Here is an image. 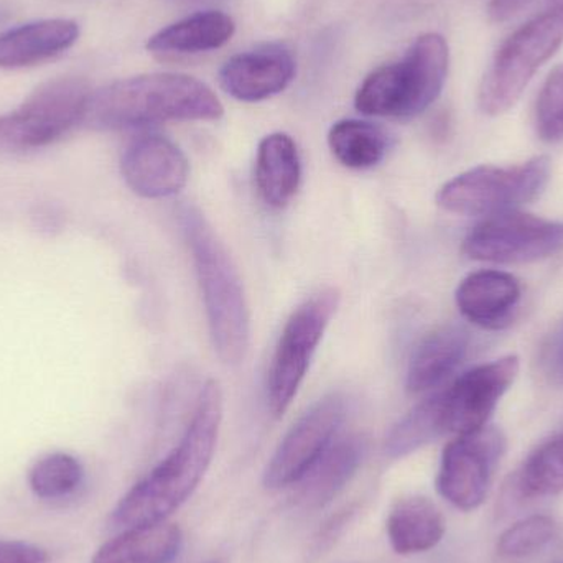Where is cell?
Wrapping results in <instances>:
<instances>
[{
	"mask_svg": "<svg viewBox=\"0 0 563 563\" xmlns=\"http://www.w3.org/2000/svg\"><path fill=\"white\" fill-rule=\"evenodd\" d=\"M449 43L426 33L400 62L374 69L357 89L354 106L373 118L412 119L439 98L449 75Z\"/></svg>",
	"mask_w": 563,
	"mask_h": 563,
	"instance_id": "4",
	"label": "cell"
},
{
	"mask_svg": "<svg viewBox=\"0 0 563 563\" xmlns=\"http://www.w3.org/2000/svg\"><path fill=\"white\" fill-rule=\"evenodd\" d=\"M521 295V284L511 274L479 271L463 279L455 300L466 320L486 330H501L515 318Z\"/></svg>",
	"mask_w": 563,
	"mask_h": 563,
	"instance_id": "15",
	"label": "cell"
},
{
	"mask_svg": "<svg viewBox=\"0 0 563 563\" xmlns=\"http://www.w3.org/2000/svg\"><path fill=\"white\" fill-rule=\"evenodd\" d=\"M233 19L218 10L198 12L172 23L148 38L147 49L155 55H194L221 48L233 38Z\"/></svg>",
	"mask_w": 563,
	"mask_h": 563,
	"instance_id": "22",
	"label": "cell"
},
{
	"mask_svg": "<svg viewBox=\"0 0 563 563\" xmlns=\"http://www.w3.org/2000/svg\"><path fill=\"white\" fill-rule=\"evenodd\" d=\"M390 548L399 555L432 551L445 536V518L435 503L426 496L410 495L397 499L386 522Z\"/></svg>",
	"mask_w": 563,
	"mask_h": 563,
	"instance_id": "19",
	"label": "cell"
},
{
	"mask_svg": "<svg viewBox=\"0 0 563 563\" xmlns=\"http://www.w3.org/2000/svg\"><path fill=\"white\" fill-rule=\"evenodd\" d=\"M549 178L551 161L544 155L511 167L479 165L446 181L437 194V203L449 213L492 218L534 201Z\"/></svg>",
	"mask_w": 563,
	"mask_h": 563,
	"instance_id": "6",
	"label": "cell"
},
{
	"mask_svg": "<svg viewBox=\"0 0 563 563\" xmlns=\"http://www.w3.org/2000/svg\"><path fill=\"white\" fill-rule=\"evenodd\" d=\"M366 442L363 437H338L324 450L323 455L311 466L310 472L300 479L298 503L303 508L320 509L336 498L338 493L346 488L361 463H363Z\"/></svg>",
	"mask_w": 563,
	"mask_h": 563,
	"instance_id": "18",
	"label": "cell"
},
{
	"mask_svg": "<svg viewBox=\"0 0 563 563\" xmlns=\"http://www.w3.org/2000/svg\"><path fill=\"white\" fill-rule=\"evenodd\" d=\"M346 417V399L333 393L314 402L282 439L264 472V485L282 489L298 485L336 439Z\"/></svg>",
	"mask_w": 563,
	"mask_h": 563,
	"instance_id": "11",
	"label": "cell"
},
{
	"mask_svg": "<svg viewBox=\"0 0 563 563\" xmlns=\"http://www.w3.org/2000/svg\"><path fill=\"white\" fill-rule=\"evenodd\" d=\"M562 45L563 2L526 23L499 48L479 86V109L486 115L508 112Z\"/></svg>",
	"mask_w": 563,
	"mask_h": 563,
	"instance_id": "5",
	"label": "cell"
},
{
	"mask_svg": "<svg viewBox=\"0 0 563 563\" xmlns=\"http://www.w3.org/2000/svg\"><path fill=\"white\" fill-rule=\"evenodd\" d=\"M79 38V25L69 19H43L0 33V68L40 65L68 52Z\"/></svg>",
	"mask_w": 563,
	"mask_h": 563,
	"instance_id": "16",
	"label": "cell"
},
{
	"mask_svg": "<svg viewBox=\"0 0 563 563\" xmlns=\"http://www.w3.org/2000/svg\"><path fill=\"white\" fill-rule=\"evenodd\" d=\"M331 154L344 167L366 170L386 157L389 135L373 122L343 119L328 132Z\"/></svg>",
	"mask_w": 563,
	"mask_h": 563,
	"instance_id": "23",
	"label": "cell"
},
{
	"mask_svg": "<svg viewBox=\"0 0 563 563\" xmlns=\"http://www.w3.org/2000/svg\"><path fill=\"white\" fill-rule=\"evenodd\" d=\"M294 55L280 45L261 46L224 63L220 82L238 101L257 102L284 91L295 78Z\"/></svg>",
	"mask_w": 563,
	"mask_h": 563,
	"instance_id": "14",
	"label": "cell"
},
{
	"mask_svg": "<svg viewBox=\"0 0 563 563\" xmlns=\"http://www.w3.org/2000/svg\"><path fill=\"white\" fill-rule=\"evenodd\" d=\"M443 423L442 396L433 394L429 399L422 400L404 416L390 430L386 439L387 455L390 459H402L429 445L439 437L445 435Z\"/></svg>",
	"mask_w": 563,
	"mask_h": 563,
	"instance_id": "24",
	"label": "cell"
},
{
	"mask_svg": "<svg viewBox=\"0 0 563 563\" xmlns=\"http://www.w3.org/2000/svg\"><path fill=\"white\" fill-rule=\"evenodd\" d=\"M85 482V468L76 456L55 452L33 463L29 486L43 501H62L78 493Z\"/></svg>",
	"mask_w": 563,
	"mask_h": 563,
	"instance_id": "25",
	"label": "cell"
},
{
	"mask_svg": "<svg viewBox=\"0 0 563 563\" xmlns=\"http://www.w3.org/2000/svg\"><path fill=\"white\" fill-rule=\"evenodd\" d=\"M531 3L532 0H492L488 5L489 19L496 23L508 22Z\"/></svg>",
	"mask_w": 563,
	"mask_h": 563,
	"instance_id": "30",
	"label": "cell"
},
{
	"mask_svg": "<svg viewBox=\"0 0 563 563\" xmlns=\"http://www.w3.org/2000/svg\"><path fill=\"white\" fill-rule=\"evenodd\" d=\"M468 350V331L459 324H443L430 331L410 357L407 390L423 394L435 389L462 366Z\"/></svg>",
	"mask_w": 563,
	"mask_h": 563,
	"instance_id": "17",
	"label": "cell"
},
{
	"mask_svg": "<svg viewBox=\"0 0 563 563\" xmlns=\"http://www.w3.org/2000/svg\"><path fill=\"white\" fill-rule=\"evenodd\" d=\"M536 131L549 144L563 141V65L552 69L539 92Z\"/></svg>",
	"mask_w": 563,
	"mask_h": 563,
	"instance_id": "28",
	"label": "cell"
},
{
	"mask_svg": "<svg viewBox=\"0 0 563 563\" xmlns=\"http://www.w3.org/2000/svg\"><path fill=\"white\" fill-rule=\"evenodd\" d=\"M223 420V390L208 380L201 390L194 419L180 443L129 489L112 511L115 528L168 521L185 505L210 468Z\"/></svg>",
	"mask_w": 563,
	"mask_h": 563,
	"instance_id": "1",
	"label": "cell"
},
{
	"mask_svg": "<svg viewBox=\"0 0 563 563\" xmlns=\"http://www.w3.org/2000/svg\"><path fill=\"white\" fill-rule=\"evenodd\" d=\"M223 114L220 99L200 79L152 73L119 79L92 91L82 124L101 131H124L172 121H217Z\"/></svg>",
	"mask_w": 563,
	"mask_h": 563,
	"instance_id": "2",
	"label": "cell"
},
{
	"mask_svg": "<svg viewBox=\"0 0 563 563\" xmlns=\"http://www.w3.org/2000/svg\"><path fill=\"white\" fill-rule=\"evenodd\" d=\"M88 82L58 78L45 82L20 108L0 115V155L36 151L85 122Z\"/></svg>",
	"mask_w": 563,
	"mask_h": 563,
	"instance_id": "7",
	"label": "cell"
},
{
	"mask_svg": "<svg viewBox=\"0 0 563 563\" xmlns=\"http://www.w3.org/2000/svg\"><path fill=\"white\" fill-rule=\"evenodd\" d=\"M121 174L135 195L158 200L184 190L190 164L180 147L167 137L142 135L125 148Z\"/></svg>",
	"mask_w": 563,
	"mask_h": 563,
	"instance_id": "13",
	"label": "cell"
},
{
	"mask_svg": "<svg viewBox=\"0 0 563 563\" xmlns=\"http://www.w3.org/2000/svg\"><path fill=\"white\" fill-rule=\"evenodd\" d=\"M49 555L40 545L0 539V563H48Z\"/></svg>",
	"mask_w": 563,
	"mask_h": 563,
	"instance_id": "29",
	"label": "cell"
},
{
	"mask_svg": "<svg viewBox=\"0 0 563 563\" xmlns=\"http://www.w3.org/2000/svg\"><path fill=\"white\" fill-rule=\"evenodd\" d=\"M563 250V221L509 211L486 218L463 241V254L479 263L528 264Z\"/></svg>",
	"mask_w": 563,
	"mask_h": 563,
	"instance_id": "10",
	"label": "cell"
},
{
	"mask_svg": "<svg viewBox=\"0 0 563 563\" xmlns=\"http://www.w3.org/2000/svg\"><path fill=\"white\" fill-rule=\"evenodd\" d=\"M518 373V356H505L473 367L449 389L442 390L440 396L446 433L465 435L486 427Z\"/></svg>",
	"mask_w": 563,
	"mask_h": 563,
	"instance_id": "12",
	"label": "cell"
},
{
	"mask_svg": "<svg viewBox=\"0 0 563 563\" xmlns=\"http://www.w3.org/2000/svg\"><path fill=\"white\" fill-rule=\"evenodd\" d=\"M338 307L336 288H323L301 301L285 321L267 377V399L274 416H284L297 396Z\"/></svg>",
	"mask_w": 563,
	"mask_h": 563,
	"instance_id": "8",
	"label": "cell"
},
{
	"mask_svg": "<svg viewBox=\"0 0 563 563\" xmlns=\"http://www.w3.org/2000/svg\"><path fill=\"white\" fill-rule=\"evenodd\" d=\"M301 180L300 155L290 135H267L261 141L256 158V184L267 207H287Z\"/></svg>",
	"mask_w": 563,
	"mask_h": 563,
	"instance_id": "21",
	"label": "cell"
},
{
	"mask_svg": "<svg viewBox=\"0 0 563 563\" xmlns=\"http://www.w3.org/2000/svg\"><path fill=\"white\" fill-rule=\"evenodd\" d=\"M178 223L195 264L208 330L218 357L238 366L251 340V313L243 279L210 221L194 205L178 208Z\"/></svg>",
	"mask_w": 563,
	"mask_h": 563,
	"instance_id": "3",
	"label": "cell"
},
{
	"mask_svg": "<svg viewBox=\"0 0 563 563\" xmlns=\"http://www.w3.org/2000/svg\"><path fill=\"white\" fill-rule=\"evenodd\" d=\"M177 2H184V3H211V2H217V0H177Z\"/></svg>",
	"mask_w": 563,
	"mask_h": 563,
	"instance_id": "31",
	"label": "cell"
},
{
	"mask_svg": "<svg viewBox=\"0 0 563 563\" xmlns=\"http://www.w3.org/2000/svg\"><path fill=\"white\" fill-rule=\"evenodd\" d=\"M184 536L168 521L128 528L104 542L91 563H172L181 549Z\"/></svg>",
	"mask_w": 563,
	"mask_h": 563,
	"instance_id": "20",
	"label": "cell"
},
{
	"mask_svg": "<svg viewBox=\"0 0 563 563\" xmlns=\"http://www.w3.org/2000/svg\"><path fill=\"white\" fill-rule=\"evenodd\" d=\"M505 452V433L496 427L456 435L443 449L437 492L460 511L482 508Z\"/></svg>",
	"mask_w": 563,
	"mask_h": 563,
	"instance_id": "9",
	"label": "cell"
},
{
	"mask_svg": "<svg viewBox=\"0 0 563 563\" xmlns=\"http://www.w3.org/2000/svg\"><path fill=\"white\" fill-rule=\"evenodd\" d=\"M558 531V522L549 516H529L503 532L498 541V554L506 559H525L538 554L554 541Z\"/></svg>",
	"mask_w": 563,
	"mask_h": 563,
	"instance_id": "27",
	"label": "cell"
},
{
	"mask_svg": "<svg viewBox=\"0 0 563 563\" xmlns=\"http://www.w3.org/2000/svg\"><path fill=\"white\" fill-rule=\"evenodd\" d=\"M522 498H549L563 493V435L542 443L518 473Z\"/></svg>",
	"mask_w": 563,
	"mask_h": 563,
	"instance_id": "26",
	"label": "cell"
},
{
	"mask_svg": "<svg viewBox=\"0 0 563 563\" xmlns=\"http://www.w3.org/2000/svg\"><path fill=\"white\" fill-rule=\"evenodd\" d=\"M562 351H563V344H562Z\"/></svg>",
	"mask_w": 563,
	"mask_h": 563,
	"instance_id": "32",
	"label": "cell"
}]
</instances>
